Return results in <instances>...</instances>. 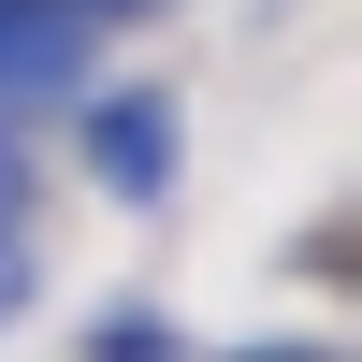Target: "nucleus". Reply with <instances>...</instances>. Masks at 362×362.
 Masks as SVG:
<instances>
[{"label": "nucleus", "mask_w": 362, "mask_h": 362, "mask_svg": "<svg viewBox=\"0 0 362 362\" xmlns=\"http://www.w3.org/2000/svg\"><path fill=\"white\" fill-rule=\"evenodd\" d=\"M73 73H87V15H58V0H0V116L58 102Z\"/></svg>", "instance_id": "f257e3e1"}, {"label": "nucleus", "mask_w": 362, "mask_h": 362, "mask_svg": "<svg viewBox=\"0 0 362 362\" xmlns=\"http://www.w3.org/2000/svg\"><path fill=\"white\" fill-rule=\"evenodd\" d=\"M102 174L116 189H160L174 174V102H102Z\"/></svg>", "instance_id": "f03ea898"}, {"label": "nucleus", "mask_w": 362, "mask_h": 362, "mask_svg": "<svg viewBox=\"0 0 362 362\" xmlns=\"http://www.w3.org/2000/svg\"><path fill=\"white\" fill-rule=\"evenodd\" d=\"M0 218H15V116H0Z\"/></svg>", "instance_id": "7ed1b4c3"}, {"label": "nucleus", "mask_w": 362, "mask_h": 362, "mask_svg": "<svg viewBox=\"0 0 362 362\" xmlns=\"http://www.w3.org/2000/svg\"><path fill=\"white\" fill-rule=\"evenodd\" d=\"M58 15H87V29H102V15H131V0H58Z\"/></svg>", "instance_id": "20e7f679"}]
</instances>
